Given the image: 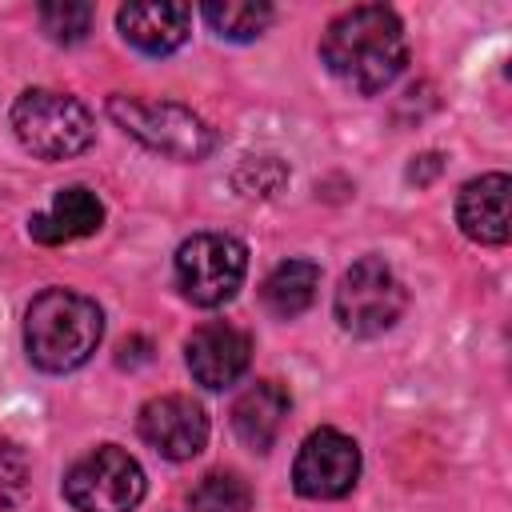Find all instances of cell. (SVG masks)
<instances>
[{
	"mask_svg": "<svg viewBox=\"0 0 512 512\" xmlns=\"http://www.w3.org/2000/svg\"><path fill=\"white\" fill-rule=\"evenodd\" d=\"M104 336L96 300L72 288H44L24 312V348L40 372H72L92 360Z\"/></svg>",
	"mask_w": 512,
	"mask_h": 512,
	"instance_id": "cell-2",
	"label": "cell"
},
{
	"mask_svg": "<svg viewBox=\"0 0 512 512\" xmlns=\"http://www.w3.org/2000/svg\"><path fill=\"white\" fill-rule=\"evenodd\" d=\"M324 68L352 92L376 96L384 92L408 64L404 24L384 4H360L340 12L320 36Z\"/></svg>",
	"mask_w": 512,
	"mask_h": 512,
	"instance_id": "cell-1",
	"label": "cell"
},
{
	"mask_svg": "<svg viewBox=\"0 0 512 512\" xmlns=\"http://www.w3.org/2000/svg\"><path fill=\"white\" fill-rule=\"evenodd\" d=\"M36 16H40V28L48 32V40H56V44H80L92 32L96 8L92 4L64 0V4H40Z\"/></svg>",
	"mask_w": 512,
	"mask_h": 512,
	"instance_id": "cell-18",
	"label": "cell"
},
{
	"mask_svg": "<svg viewBox=\"0 0 512 512\" xmlns=\"http://www.w3.org/2000/svg\"><path fill=\"white\" fill-rule=\"evenodd\" d=\"M200 16L220 40H256L272 24V4H252V0H224V4H204Z\"/></svg>",
	"mask_w": 512,
	"mask_h": 512,
	"instance_id": "cell-16",
	"label": "cell"
},
{
	"mask_svg": "<svg viewBox=\"0 0 512 512\" xmlns=\"http://www.w3.org/2000/svg\"><path fill=\"white\" fill-rule=\"evenodd\" d=\"M360 476V448L352 436L336 428H316L304 436L296 464H292V484L308 500H336L352 492Z\"/></svg>",
	"mask_w": 512,
	"mask_h": 512,
	"instance_id": "cell-8",
	"label": "cell"
},
{
	"mask_svg": "<svg viewBox=\"0 0 512 512\" xmlns=\"http://www.w3.org/2000/svg\"><path fill=\"white\" fill-rule=\"evenodd\" d=\"M108 116L144 148L168 160H204L216 148V132L176 100H144L116 92L108 96Z\"/></svg>",
	"mask_w": 512,
	"mask_h": 512,
	"instance_id": "cell-4",
	"label": "cell"
},
{
	"mask_svg": "<svg viewBox=\"0 0 512 512\" xmlns=\"http://www.w3.org/2000/svg\"><path fill=\"white\" fill-rule=\"evenodd\" d=\"M12 132L20 148L40 160H72L96 140L92 112L76 96L52 88H28L16 96Z\"/></svg>",
	"mask_w": 512,
	"mask_h": 512,
	"instance_id": "cell-3",
	"label": "cell"
},
{
	"mask_svg": "<svg viewBox=\"0 0 512 512\" xmlns=\"http://www.w3.org/2000/svg\"><path fill=\"white\" fill-rule=\"evenodd\" d=\"M188 508L192 512H248L252 508V488L236 472H208L188 492Z\"/></svg>",
	"mask_w": 512,
	"mask_h": 512,
	"instance_id": "cell-17",
	"label": "cell"
},
{
	"mask_svg": "<svg viewBox=\"0 0 512 512\" xmlns=\"http://www.w3.org/2000/svg\"><path fill=\"white\" fill-rule=\"evenodd\" d=\"M512 180L504 172L476 176L456 196V224L476 244H508L512 236V212H508Z\"/></svg>",
	"mask_w": 512,
	"mask_h": 512,
	"instance_id": "cell-11",
	"label": "cell"
},
{
	"mask_svg": "<svg viewBox=\"0 0 512 512\" xmlns=\"http://www.w3.org/2000/svg\"><path fill=\"white\" fill-rule=\"evenodd\" d=\"M248 272V248L228 232H196L176 248V284L200 308L228 304Z\"/></svg>",
	"mask_w": 512,
	"mask_h": 512,
	"instance_id": "cell-5",
	"label": "cell"
},
{
	"mask_svg": "<svg viewBox=\"0 0 512 512\" xmlns=\"http://www.w3.org/2000/svg\"><path fill=\"white\" fill-rule=\"evenodd\" d=\"M140 440L148 448H156L164 460H192L204 452L208 444V416L192 396L168 392V396H152L140 408Z\"/></svg>",
	"mask_w": 512,
	"mask_h": 512,
	"instance_id": "cell-9",
	"label": "cell"
},
{
	"mask_svg": "<svg viewBox=\"0 0 512 512\" xmlns=\"http://www.w3.org/2000/svg\"><path fill=\"white\" fill-rule=\"evenodd\" d=\"M32 492V468H28V456L0 440V512H16Z\"/></svg>",
	"mask_w": 512,
	"mask_h": 512,
	"instance_id": "cell-19",
	"label": "cell"
},
{
	"mask_svg": "<svg viewBox=\"0 0 512 512\" xmlns=\"http://www.w3.org/2000/svg\"><path fill=\"white\" fill-rule=\"evenodd\" d=\"M316 288H320V268L312 260H284L264 276L260 304L276 320H292L316 300Z\"/></svg>",
	"mask_w": 512,
	"mask_h": 512,
	"instance_id": "cell-15",
	"label": "cell"
},
{
	"mask_svg": "<svg viewBox=\"0 0 512 512\" xmlns=\"http://www.w3.org/2000/svg\"><path fill=\"white\" fill-rule=\"evenodd\" d=\"M184 360H188V372L196 384L220 392L228 384H236L244 372H248V360H252V340L244 328L228 324V320H212V324H200L188 344H184Z\"/></svg>",
	"mask_w": 512,
	"mask_h": 512,
	"instance_id": "cell-10",
	"label": "cell"
},
{
	"mask_svg": "<svg viewBox=\"0 0 512 512\" xmlns=\"http://www.w3.org/2000/svg\"><path fill=\"white\" fill-rule=\"evenodd\" d=\"M116 28L144 56H168L188 40L192 8H184V4H124L116 12Z\"/></svg>",
	"mask_w": 512,
	"mask_h": 512,
	"instance_id": "cell-12",
	"label": "cell"
},
{
	"mask_svg": "<svg viewBox=\"0 0 512 512\" xmlns=\"http://www.w3.org/2000/svg\"><path fill=\"white\" fill-rule=\"evenodd\" d=\"M104 224V204L96 192H88L84 184L60 188L48 212L28 216V236L40 244H68V240H84L92 232H100Z\"/></svg>",
	"mask_w": 512,
	"mask_h": 512,
	"instance_id": "cell-13",
	"label": "cell"
},
{
	"mask_svg": "<svg viewBox=\"0 0 512 512\" xmlns=\"http://www.w3.org/2000/svg\"><path fill=\"white\" fill-rule=\"evenodd\" d=\"M288 408H292V400H288V392L276 380H256V384H248L236 396V404H232V428H236V436L252 452H268L276 444L280 428H284Z\"/></svg>",
	"mask_w": 512,
	"mask_h": 512,
	"instance_id": "cell-14",
	"label": "cell"
},
{
	"mask_svg": "<svg viewBox=\"0 0 512 512\" xmlns=\"http://www.w3.org/2000/svg\"><path fill=\"white\" fill-rule=\"evenodd\" d=\"M436 168H440V156L436 152H428V156H420L412 168H408V180H416V184H424L428 176H436Z\"/></svg>",
	"mask_w": 512,
	"mask_h": 512,
	"instance_id": "cell-20",
	"label": "cell"
},
{
	"mask_svg": "<svg viewBox=\"0 0 512 512\" xmlns=\"http://www.w3.org/2000/svg\"><path fill=\"white\" fill-rule=\"evenodd\" d=\"M408 292L384 256H360L336 288V320L352 336H380L404 316Z\"/></svg>",
	"mask_w": 512,
	"mask_h": 512,
	"instance_id": "cell-6",
	"label": "cell"
},
{
	"mask_svg": "<svg viewBox=\"0 0 512 512\" xmlns=\"http://www.w3.org/2000/svg\"><path fill=\"white\" fill-rule=\"evenodd\" d=\"M144 488V468L116 444L92 448L64 476V500L76 512H132Z\"/></svg>",
	"mask_w": 512,
	"mask_h": 512,
	"instance_id": "cell-7",
	"label": "cell"
}]
</instances>
